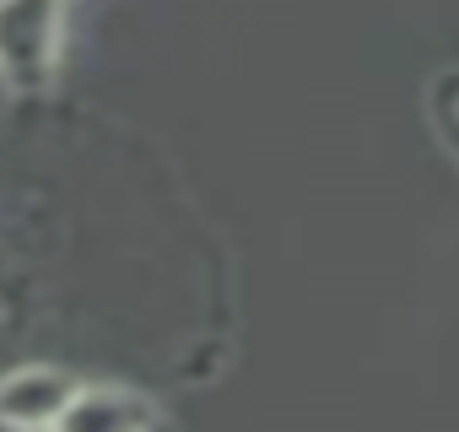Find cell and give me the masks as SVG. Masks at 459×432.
Segmentation results:
<instances>
[{
	"mask_svg": "<svg viewBox=\"0 0 459 432\" xmlns=\"http://www.w3.org/2000/svg\"><path fill=\"white\" fill-rule=\"evenodd\" d=\"M71 0H0V82L17 98L44 92L65 65Z\"/></svg>",
	"mask_w": 459,
	"mask_h": 432,
	"instance_id": "1",
	"label": "cell"
},
{
	"mask_svg": "<svg viewBox=\"0 0 459 432\" xmlns=\"http://www.w3.org/2000/svg\"><path fill=\"white\" fill-rule=\"evenodd\" d=\"M60 427L65 432H146V427H162V405L130 384H82Z\"/></svg>",
	"mask_w": 459,
	"mask_h": 432,
	"instance_id": "3",
	"label": "cell"
},
{
	"mask_svg": "<svg viewBox=\"0 0 459 432\" xmlns=\"http://www.w3.org/2000/svg\"><path fill=\"white\" fill-rule=\"evenodd\" d=\"M76 389H82V378H71L65 367H49V362L0 373V427H22V432L60 427Z\"/></svg>",
	"mask_w": 459,
	"mask_h": 432,
	"instance_id": "2",
	"label": "cell"
},
{
	"mask_svg": "<svg viewBox=\"0 0 459 432\" xmlns=\"http://www.w3.org/2000/svg\"><path fill=\"white\" fill-rule=\"evenodd\" d=\"M432 119H437V130H443L448 151L459 157V71H448V76L432 87Z\"/></svg>",
	"mask_w": 459,
	"mask_h": 432,
	"instance_id": "4",
	"label": "cell"
}]
</instances>
